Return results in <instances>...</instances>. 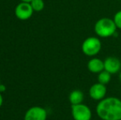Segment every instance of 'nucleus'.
I'll use <instances>...</instances> for the list:
<instances>
[{
  "label": "nucleus",
  "instance_id": "0eeeda50",
  "mask_svg": "<svg viewBox=\"0 0 121 120\" xmlns=\"http://www.w3.org/2000/svg\"><path fill=\"white\" fill-rule=\"evenodd\" d=\"M88 93H89V96L91 99L99 102L104 98H105V95L107 94L106 86L97 82L96 83H94L90 87Z\"/></svg>",
  "mask_w": 121,
  "mask_h": 120
},
{
  "label": "nucleus",
  "instance_id": "dca6fc26",
  "mask_svg": "<svg viewBox=\"0 0 121 120\" xmlns=\"http://www.w3.org/2000/svg\"><path fill=\"white\" fill-rule=\"evenodd\" d=\"M32 0H21V2H25V3H30Z\"/></svg>",
  "mask_w": 121,
  "mask_h": 120
},
{
  "label": "nucleus",
  "instance_id": "7ed1b4c3",
  "mask_svg": "<svg viewBox=\"0 0 121 120\" xmlns=\"http://www.w3.org/2000/svg\"><path fill=\"white\" fill-rule=\"evenodd\" d=\"M101 47V41L98 36H90L83 40L81 50L86 56L92 58L100 53Z\"/></svg>",
  "mask_w": 121,
  "mask_h": 120
},
{
  "label": "nucleus",
  "instance_id": "1a4fd4ad",
  "mask_svg": "<svg viewBox=\"0 0 121 120\" xmlns=\"http://www.w3.org/2000/svg\"><path fill=\"white\" fill-rule=\"evenodd\" d=\"M87 69L90 72L98 74L104 70V60L96 57H92L86 64Z\"/></svg>",
  "mask_w": 121,
  "mask_h": 120
},
{
  "label": "nucleus",
  "instance_id": "39448f33",
  "mask_svg": "<svg viewBox=\"0 0 121 120\" xmlns=\"http://www.w3.org/2000/svg\"><path fill=\"white\" fill-rule=\"evenodd\" d=\"M34 10L30 3L21 2L15 8V16L21 21H26L32 17Z\"/></svg>",
  "mask_w": 121,
  "mask_h": 120
},
{
  "label": "nucleus",
  "instance_id": "f03ea898",
  "mask_svg": "<svg viewBox=\"0 0 121 120\" xmlns=\"http://www.w3.org/2000/svg\"><path fill=\"white\" fill-rule=\"evenodd\" d=\"M117 27L114 20L109 17H102L97 20L94 25V31L99 38H109L116 34Z\"/></svg>",
  "mask_w": 121,
  "mask_h": 120
},
{
  "label": "nucleus",
  "instance_id": "a211bd4d",
  "mask_svg": "<svg viewBox=\"0 0 121 120\" xmlns=\"http://www.w3.org/2000/svg\"><path fill=\"white\" fill-rule=\"evenodd\" d=\"M0 85H1V77H0Z\"/></svg>",
  "mask_w": 121,
  "mask_h": 120
},
{
  "label": "nucleus",
  "instance_id": "9b49d317",
  "mask_svg": "<svg viewBox=\"0 0 121 120\" xmlns=\"http://www.w3.org/2000/svg\"><path fill=\"white\" fill-rule=\"evenodd\" d=\"M111 75L110 72H108L107 71L103 70L102 72H100V73L97 74V82L103 84V85L106 86L107 84L110 83V82L111 81Z\"/></svg>",
  "mask_w": 121,
  "mask_h": 120
},
{
  "label": "nucleus",
  "instance_id": "20e7f679",
  "mask_svg": "<svg viewBox=\"0 0 121 120\" xmlns=\"http://www.w3.org/2000/svg\"><path fill=\"white\" fill-rule=\"evenodd\" d=\"M71 114L73 120H91L92 118L91 108L83 103L71 106Z\"/></svg>",
  "mask_w": 121,
  "mask_h": 120
},
{
  "label": "nucleus",
  "instance_id": "6ab92c4d",
  "mask_svg": "<svg viewBox=\"0 0 121 120\" xmlns=\"http://www.w3.org/2000/svg\"><path fill=\"white\" fill-rule=\"evenodd\" d=\"M115 1H121V0H115Z\"/></svg>",
  "mask_w": 121,
  "mask_h": 120
},
{
  "label": "nucleus",
  "instance_id": "ddd939ff",
  "mask_svg": "<svg viewBox=\"0 0 121 120\" xmlns=\"http://www.w3.org/2000/svg\"><path fill=\"white\" fill-rule=\"evenodd\" d=\"M113 20H114V22H115V26H116L117 29L121 30V10L115 12V14L114 15Z\"/></svg>",
  "mask_w": 121,
  "mask_h": 120
},
{
  "label": "nucleus",
  "instance_id": "6e6552de",
  "mask_svg": "<svg viewBox=\"0 0 121 120\" xmlns=\"http://www.w3.org/2000/svg\"><path fill=\"white\" fill-rule=\"evenodd\" d=\"M121 61L114 56L107 57L104 60V70L107 71L110 74H116L120 72Z\"/></svg>",
  "mask_w": 121,
  "mask_h": 120
},
{
  "label": "nucleus",
  "instance_id": "f3484780",
  "mask_svg": "<svg viewBox=\"0 0 121 120\" xmlns=\"http://www.w3.org/2000/svg\"><path fill=\"white\" fill-rule=\"evenodd\" d=\"M119 79H120V81L121 82V71L120 72V73H119Z\"/></svg>",
  "mask_w": 121,
  "mask_h": 120
},
{
  "label": "nucleus",
  "instance_id": "f257e3e1",
  "mask_svg": "<svg viewBox=\"0 0 121 120\" xmlns=\"http://www.w3.org/2000/svg\"><path fill=\"white\" fill-rule=\"evenodd\" d=\"M96 113L100 120H121V99L117 97H105L99 101Z\"/></svg>",
  "mask_w": 121,
  "mask_h": 120
},
{
  "label": "nucleus",
  "instance_id": "9d476101",
  "mask_svg": "<svg viewBox=\"0 0 121 120\" xmlns=\"http://www.w3.org/2000/svg\"><path fill=\"white\" fill-rule=\"evenodd\" d=\"M69 100L70 102L71 105L79 104L83 103L84 100V93L81 90H73L70 92L69 95Z\"/></svg>",
  "mask_w": 121,
  "mask_h": 120
},
{
  "label": "nucleus",
  "instance_id": "f8f14e48",
  "mask_svg": "<svg viewBox=\"0 0 121 120\" xmlns=\"http://www.w3.org/2000/svg\"><path fill=\"white\" fill-rule=\"evenodd\" d=\"M34 12H41L45 8V2L44 0H32L30 2Z\"/></svg>",
  "mask_w": 121,
  "mask_h": 120
},
{
  "label": "nucleus",
  "instance_id": "423d86ee",
  "mask_svg": "<svg viewBox=\"0 0 121 120\" xmlns=\"http://www.w3.org/2000/svg\"><path fill=\"white\" fill-rule=\"evenodd\" d=\"M47 111L41 106H32L29 108L24 115V120H46Z\"/></svg>",
  "mask_w": 121,
  "mask_h": 120
},
{
  "label": "nucleus",
  "instance_id": "4468645a",
  "mask_svg": "<svg viewBox=\"0 0 121 120\" xmlns=\"http://www.w3.org/2000/svg\"><path fill=\"white\" fill-rule=\"evenodd\" d=\"M5 91H6V87L1 83V85H0V93H3Z\"/></svg>",
  "mask_w": 121,
  "mask_h": 120
},
{
  "label": "nucleus",
  "instance_id": "2eb2a0df",
  "mask_svg": "<svg viewBox=\"0 0 121 120\" xmlns=\"http://www.w3.org/2000/svg\"><path fill=\"white\" fill-rule=\"evenodd\" d=\"M3 104V95H2V93H0V108L2 107Z\"/></svg>",
  "mask_w": 121,
  "mask_h": 120
}]
</instances>
